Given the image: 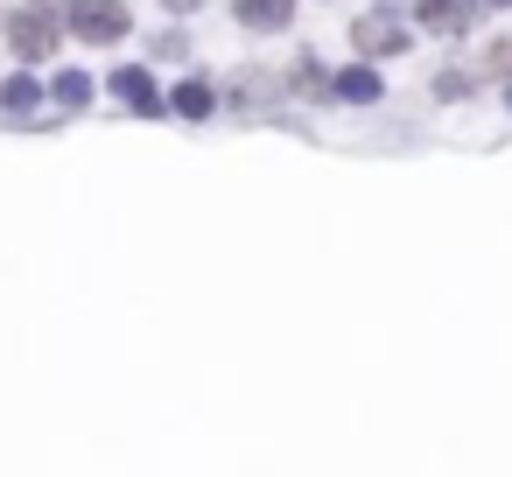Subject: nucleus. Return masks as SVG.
I'll return each mask as SVG.
<instances>
[{
    "label": "nucleus",
    "mask_w": 512,
    "mask_h": 477,
    "mask_svg": "<svg viewBox=\"0 0 512 477\" xmlns=\"http://www.w3.org/2000/svg\"><path fill=\"white\" fill-rule=\"evenodd\" d=\"M57 36H64V22H57V8L50 0H29V8H15L8 15V43H15V57H57Z\"/></svg>",
    "instance_id": "nucleus-1"
},
{
    "label": "nucleus",
    "mask_w": 512,
    "mask_h": 477,
    "mask_svg": "<svg viewBox=\"0 0 512 477\" xmlns=\"http://www.w3.org/2000/svg\"><path fill=\"white\" fill-rule=\"evenodd\" d=\"M57 22H71V36H85V43H120L127 36V0H64Z\"/></svg>",
    "instance_id": "nucleus-2"
},
{
    "label": "nucleus",
    "mask_w": 512,
    "mask_h": 477,
    "mask_svg": "<svg viewBox=\"0 0 512 477\" xmlns=\"http://www.w3.org/2000/svg\"><path fill=\"white\" fill-rule=\"evenodd\" d=\"M232 15L246 29H288L295 22V0H232Z\"/></svg>",
    "instance_id": "nucleus-3"
},
{
    "label": "nucleus",
    "mask_w": 512,
    "mask_h": 477,
    "mask_svg": "<svg viewBox=\"0 0 512 477\" xmlns=\"http://www.w3.org/2000/svg\"><path fill=\"white\" fill-rule=\"evenodd\" d=\"M113 99H120V106H155L148 71H113Z\"/></svg>",
    "instance_id": "nucleus-4"
},
{
    "label": "nucleus",
    "mask_w": 512,
    "mask_h": 477,
    "mask_svg": "<svg viewBox=\"0 0 512 477\" xmlns=\"http://www.w3.org/2000/svg\"><path fill=\"white\" fill-rule=\"evenodd\" d=\"M351 43H358V50H372V57H379V50H393V43H400V29H393V22H379V15H372V22H358V29H351Z\"/></svg>",
    "instance_id": "nucleus-5"
},
{
    "label": "nucleus",
    "mask_w": 512,
    "mask_h": 477,
    "mask_svg": "<svg viewBox=\"0 0 512 477\" xmlns=\"http://www.w3.org/2000/svg\"><path fill=\"white\" fill-rule=\"evenodd\" d=\"M421 22H428V29H463L470 8H463V0H421Z\"/></svg>",
    "instance_id": "nucleus-6"
},
{
    "label": "nucleus",
    "mask_w": 512,
    "mask_h": 477,
    "mask_svg": "<svg viewBox=\"0 0 512 477\" xmlns=\"http://www.w3.org/2000/svg\"><path fill=\"white\" fill-rule=\"evenodd\" d=\"M0 106H8V113H36V106H43V92H36L29 78H8V85H0Z\"/></svg>",
    "instance_id": "nucleus-7"
},
{
    "label": "nucleus",
    "mask_w": 512,
    "mask_h": 477,
    "mask_svg": "<svg viewBox=\"0 0 512 477\" xmlns=\"http://www.w3.org/2000/svg\"><path fill=\"white\" fill-rule=\"evenodd\" d=\"M169 106H176L183 120H204V113H211V92H204V85H176V92H169Z\"/></svg>",
    "instance_id": "nucleus-8"
},
{
    "label": "nucleus",
    "mask_w": 512,
    "mask_h": 477,
    "mask_svg": "<svg viewBox=\"0 0 512 477\" xmlns=\"http://www.w3.org/2000/svg\"><path fill=\"white\" fill-rule=\"evenodd\" d=\"M50 92H57V106H85V99H92V78H78V71H64V78H57Z\"/></svg>",
    "instance_id": "nucleus-9"
},
{
    "label": "nucleus",
    "mask_w": 512,
    "mask_h": 477,
    "mask_svg": "<svg viewBox=\"0 0 512 477\" xmlns=\"http://www.w3.org/2000/svg\"><path fill=\"white\" fill-rule=\"evenodd\" d=\"M162 8H169V15H197V8H204V0H162Z\"/></svg>",
    "instance_id": "nucleus-10"
},
{
    "label": "nucleus",
    "mask_w": 512,
    "mask_h": 477,
    "mask_svg": "<svg viewBox=\"0 0 512 477\" xmlns=\"http://www.w3.org/2000/svg\"><path fill=\"white\" fill-rule=\"evenodd\" d=\"M498 8H505V0H498Z\"/></svg>",
    "instance_id": "nucleus-11"
}]
</instances>
